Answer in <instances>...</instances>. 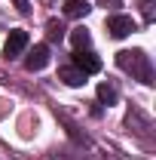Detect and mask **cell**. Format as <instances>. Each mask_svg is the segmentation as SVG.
I'll return each instance as SVG.
<instances>
[{"mask_svg": "<svg viewBox=\"0 0 156 160\" xmlns=\"http://www.w3.org/2000/svg\"><path fill=\"white\" fill-rule=\"evenodd\" d=\"M117 65L122 71L141 77L144 83H150V59H147L141 49H122V52H117Z\"/></svg>", "mask_w": 156, "mask_h": 160, "instance_id": "6da1fadb", "label": "cell"}, {"mask_svg": "<svg viewBox=\"0 0 156 160\" xmlns=\"http://www.w3.org/2000/svg\"><path fill=\"white\" fill-rule=\"evenodd\" d=\"M28 49V31H21V28H16V31H9V37H6V46H3V59H16V56H21Z\"/></svg>", "mask_w": 156, "mask_h": 160, "instance_id": "7a4b0ae2", "label": "cell"}, {"mask_svg": "<svg viewBox=\"0 0 156 160\" xmlns=\"http://www.w3.org/2000/svg\"><path fill=\"white\" fill-rule=\"evenodd\" d=\"M74 68L80 74H98L101 71V59L95 52H89V49H77L74 52Z\"/></svg>", "mask_w": 156, "mask_h": 160, "instance_id": "3957f363", "label": "cell"}, {"mask_svg": "<svg viewBox=\"0 0 156 160\" xmlns=\"http://www.w3.org/2000/svg\"><path fill=\"white\" fill-rule=\"evenodd\" d=\"M46 65H49V46H46V43H37V46L28 52L25 68H28V71H43Z\"/></svg>", "mask_w": 156, "mask_h": 160, "instance_id": "277c9868", "label": "cell"}, {"mask_svg": "<svg viewBox=\"0 0 156 160\" xmlns=\"http://www.w3.org/2000/svg\"><path fill=\"white\" fill-rule=\"evenodd\" d=\"M107 31H110L113 37H129V34L135 31V22L129 19V16H110V19H107Z\"/></svg>", "mask_w": 156, "mask_h": 160, "instance_id": "5b68a950", "label": "cell"}, {"mask_svg": "<svg viewBox=\"0 0 156 160\" xmlns=\"http://www.w3.org/2000/svg\"><path fill=\"white\" fill-rule=\"evenodd\" d=\"M58 80L64 83V86H83V83H86V74H80L77 68H61Z\"/></svg>", "mask_w": 156, "mask_h": 160, "instance_id": "8992f818", "label": "cell"}, {"mask_svg": "<svg viewBox=\"0 0 156 160\" xmlns=\"http://www.w3.org/2000/svg\"><path fill=\"white\" fill-rule=\"evenodd\" d=\"M92 6L86 3V0H64V16H71V19H80V16H86Z\"/></svg>", "mask_w": 156, "mask_h": 160, "instance_id": "52a82bcc", "label": "cell"}, {"mask_svg": "<svg viewBox=\"0 0 156 160\" xmlns=\"http://www.w3.org/2000/svg\"><path fill=\"white\" fill-rule=\"evenodd\" d=\"M71 43H74V49H89V43H92V34L80 25V28H74L71 31Z\"/></svg>", "mask_w": 156, "mask_h": 160, "instance_id": "ba28073f", "label": "cell"}, {"mask_svg": "<svg viewBox=\"0 0 156 160\" xmlns=\"http://www.w3.org/2000/svg\"><path fill=\"white\" fill-rule=\"evenodd\" d=\"M98 99L107 102V105H117V89L107 86V83H101V86H98Z\"/></svg>", "mask_w": 156, "mask_h": 160, "instance_id": "9c48e42d", "label": "cell"}, {"mask_svg": "<svg viewBox=\"0 0 156 160\" xmlns=\"http://www.w3.org/2000/svg\"><path fill=\"white\" fill-rule=\"evenodd\" d=\"M61 34H64V28H61L58 22H49V37H52V40H61Z\"/></svg>", "mask_w": 156, "mask_h": 160, "instance_id": "30bf717a", "label": "cell"}, {"mask_svg": "<svg viewBox=\"0 0 156 160\" xmlns=\"http://www.w3.org/2000/svg\"><path fill=\"white\" fill-rule=\"evenodd\" d=\"M16 6H19L21 12H28V3H25V0H16Z\"/></svg>", "mask_w": 156, "mask_h": 160, "instance_id": "8fae6325", "label": "cell"}, {"mask_svg": "<svg viewBox=\"0 0 156 160\" xmlns=\"http://www.w3.org/2000/svg\"><path fill=\"white\" fill-rule=\"evenodd\" d=\"M101 3H107V0H101ZM110 3H117V0H110Z\"/></svg>", "mask_w": 156, "mask_h": 160, "instance_id": "7c38bea8", "label": "cell"}]
</instances>
